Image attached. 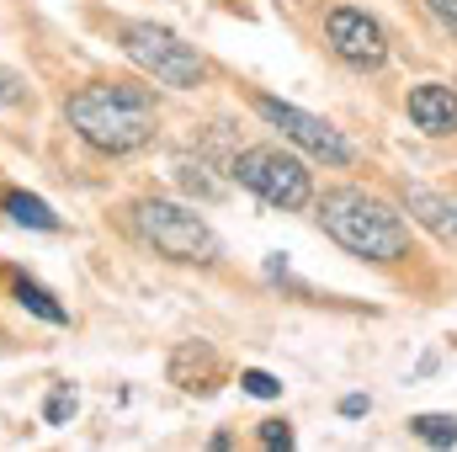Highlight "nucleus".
Returning a JSON list of instances; mask_svg holds the SVG:
<instances>
[{"label":"nucleus","mask_w":457,"mask_h":452,"mask_svg":"<svg viewBox=\"0 0 457 452\" xmlns=\"http://www.w3.org/2000/svg\"><path fill=\"white\" fill-rule=\"evenodd\" d=\"M64 122L96 155H133L160 128L154 96L144 86H122V80H96V86H80L75 96H64Z\"/></svg>","instance_id":"obj_1"},{"label":"nucleus","mask_w":457,"mask_h":452,"mask_svg":"<svg viewBox=\"0 0 457 452\" xmlns=\"http://www.w3.org/2000/svg\"><path fill=\"white\" fill-rule=\"evenodd\" d=\"M320 224H325V234H330L341 250L361 255V261H399V255L410 250V224H404L378 192H361V187H336V192H325Z\"/></svg>","instance_id":"obj_2"},{"label":"nucleus","mask_w":457,"mask_h":452,"mask_svg":"<svg viewBox=\"0 0 457 452\" xmlns=\"http://www.w3.org/2000/svg\"><path fill=\"white\" fill-rule=\"evenodd\" d=\"M133 229H138V239H144L154 255L181 261V266H213V261L224 255V245H219V234L208 229V219L192 213V208H181V203H170V197H144V203H133Z\"/></svg>","instance_id":"obj_3"},{"label":"nucleus","mask_w":457,"mask_h":452,"mask_svg":"<svg viewBox=\"0 0 457 452\" xmlns=\"http://www.w3.org/2000/svg\"><path fill=\"white\" fill-rule=\"evenodd\" d=\"M122 54H128L149 80H160V86H170V91H197V86L208 80V59H203L192 43H181L170 27H154V21H128V27H122Z\"/></svg>","instance_id":"obj_4"},{"label":"nucleus","mask_w":457,"mask_h":452,"mask_svg":"<svg viewBox=\"0 0 457 452\" xmlns=\"http://www.w3.org/2000/svg\"><path fill=\"white\" fill-rule=\"evenodd\" d=\"M234 181H239L245 192H255L261 203L282 208V213H298V208H309V197H314L309 165H303L293 149H277V144L239 149V155H234Z\"/></svg>","instance_id":"obj_5"},{"label":"nucleus","mask_w":457,"mask_h":452,"mask_svg":"<svg viewBox=\"0 0 457 452\" xmlns=\"http://www.w3.org/2000/svg\"><path fill=\"white\" fill-rule=\"evenodd\" d=\"M255 113L266 117L287 144H298L303 155H314V160H325V165H351V144H345L325 117L303 113V107H293V102H277V96H255Z\"/></svg>","instance_id":"obj_6"},{"label":"nucleus","mask_w":457,"mask_h":452,"mask_svg":"<svg viewBox=\"0 0 457 452\" xmlns=\"http://www.w3.org/2000/svg\"><path fill=\"white\" fill-rule=\"evenodd\" d=\"M325 38H330V54L351 64V70H378L383 59H388V43H383V27L367 16V11H356V5H336L330 16H325Z\"/></svg>","instance_id":"obj_7"},{"label":"nucleus","mask_w":457,"mask_h":452,"mask_svg":"<svg viewBox=\"0 0 457 452\" xmlns=\"http://www.w3.org/2000/svg\"><path fill=\"white\" fill-rule=\"evenodd\" d=\"M410 122L420 128V133H431V138H447L457 133V91L453 86H436V80H426V86H415L410 91Z\"/></svg>","instance_id":"obj_8"},{"label":"nucleus","mask_w":457,"mask_h":452,"mask_svg":"<svg viewBox=\"0 0 457 452\" xmlns=\"http://www.w3.org/2000/svg\"><path fill=\"white\" fill-rule=\"evenodd\" d=\"M170 383H181V389H192V394H213V383H219V356H213V346H208V340L176 346V356H170Z\"/></svg>","instance_id":"obj_9"},{"label":"nucleus","mask_w":457,"mask_h":452,"mask_svg":"<svg viewBox=\"0 0 457 452\" xmlns=\"http://www.w3.org/2000/svg\"><path fill=\"white\" fill-rule=\"evenodd\" d=\"M404 208H410L420 224L431 229V234L457 239V197H447V192H431V187H420V181H404Z\"/></svg>","instance_id":"obj_10"},{"label":"nucleus","mask_w":457,"mask_h":452,"mask_svg":"<svg viewBox=\"0 0 457 452\" xmlns=\"http://www.w3.org/2000/svg\"><path fill=\"white\" fill-rule=\"evenodd\" d=\"M5 282H11V293H16V304H21L27 314H37L43 325H70V309H64V304L37 282V277H27L21 266H11V272H5Z\"/></svg>","instance_id":"obj_11"},{"label":"nucleus","mask_w":457,"mask_h":452,"mask_svg":"<svg viewBox=\"0 0 457 452\" xmlns=\"http://www.w3.org/2000/svg\"><path fill=\"white\" fill-rule=\"evenodd\" d=\"M0 213H5L11 224H21V229H43V234L59 229V213H54L43 197L21 192V187H5V192H0Z\"/></svg>","instance_id":"obj_12"},{"label":"nucleus","mask_w":457,"mask_h":452,"mask_svg":"<svg viewBox=\"0 0 457 452\" xmlns=\"http://www.w3.org/2000/svg\"><path fill=\"white\" fill-rule=\"evenodd\" d=\"M410 431H415L426 448H436V452L457 448V415H442V410H426V415H415V421H410Z\"/></svg>","instance_id":"obj_13"},{"label":"nucleus","mask_w":457,"mask_h":452,"mask_svg":"<svg viewBox=\"0 0 457 452\" xmlns=\"http://www.w3.org/2000/svg\"><path fill=\"white\" fill-rule=\"evenodd\" d=\"M176 176H181V187H187V192H197V197H208V203L224 192V187L208 176V165H187V160H181V165H176Z\"/></svg>","instance_id":"obj_14"},{"label":"nucleus","mask_w":457,"mask_h":452,"mask_svg":"<svg viewBox=\"0 0 457 452\" xmlns=\"http://www.w3.org/2000/svg\"><path fill=\"white\" fill-rule=\"evenodd\" d=\"M239 389L255 394V399H282V383H277L271 372H261V367H245V372H239Z\"/></svg>","instance_id":"obj_15"},{"label":"nucleus","mask_w":457,"mask_h":452,"mask_svg":"<svg viewBox=\"0 0 457 452\" xmlns=\"http://www.w3.org/2000/svg\"><path fill=\"white\" fill-rule=\"evenodd\" d=\"M261 452H293V426L287 421H261Z\"/></svg>","instance_id":"obj_16"},{"label":"nucleus","mask_w":457,"mask_h":452,"mask_svg":"<svg viewBox=\"0 0 457 452\" xmlns=\"http://www.w3.org/2000/svg\"><path fill=\"white\" fill-rule=\"evenodd\" d=\"M70 415H75V394H70V389H54L48 405H43V421H48V426H64Z\"/></svg>","instance_id":"obj_17"},{"label":"nucleus","mask_w":457,"mask_h":452,"mask_svg":"<svg viewBox=\"0 0 457 452\" xmlns=\"http://www.w3.org/2000/svg\"><path fill=\"white\" fill-rule=\"evenodd\" d=\"M0 107H27V80L16 70H0Z\"/></svg>","instance_id":"obj_18"},{"label":"nucleus","mask_w":457,"mask_h":452,"mask_svg":"<svg viewBox=\"0 0 457 452\" xmlns=\"http://www.w3.org/2000/svg\"><path fill=\"white\" fill-rule=\"evenodd\" d=\"M426 11H431V16H436V21L457 38V0H426Z\"/></svg>","instance_id":"obj_19"},{"label":"nucleus","mask_w":457,"mask_h":452,"mask_svg":"<svg viewBox=\"0 0 457 452\" xmlns=\"http://www.w3.org/2000/svg\"><path fill=\"white\" fill-rule=\"evenodd\" d=\"M341 415H367V394H345V399H341Z\"/></svg>","instance_id":"obj_20"}]
</instances>
